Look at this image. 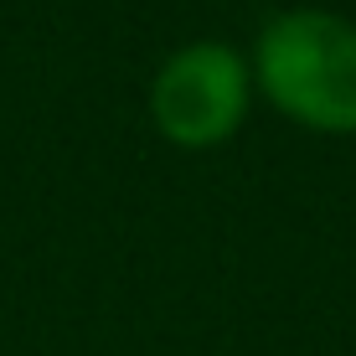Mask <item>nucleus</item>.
I'll return each instance as SVG.
<instances>
[{"mask_svg":"<svg viewBox=\"0 0 356 356\" xmlns=\"http://www.w3.org/2000/svg\"><path fill=\"white\" fill-rule=\"evenodd\" d=\"M253 93L305 134H356V21L321 6H289L253 36Z\"/></svg>","mask_w":356,"mask_h":356,"instance_id":"f257e3e1","label":"nucleus"},{"mask_svg":"<svg viewBox=\"0 0 356 356\" xmlns=\"http://www.w3.org/2000/svg\"><path fill=\"white\" fill-rule=\"evenodd\" d=\"M253 67L222 36H196L155 67L145 108L150 124L176 150H217L248 124L253 108Z\"/></svg>","mask_w":356,"mask_h":356,"instance_id":"f03ea898","label":"nucleus"}]
</instances>
